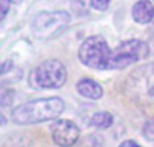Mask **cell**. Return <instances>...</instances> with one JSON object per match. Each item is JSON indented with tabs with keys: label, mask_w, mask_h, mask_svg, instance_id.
Returning <instances> with one entry per match:
<instances>
[{
	"label": "cell",
	"mask_w": 154,
	"mask_h": 147,
	"mask_svg": "<svg viewBox=\"0 0 154 147\" xmlns=\"http://www.w3.org/2000/svg\"><path fill=\"white\" fill-rule=\"evenodd\" d=\"M65 110V104L60 97L31 100L20 104L11 112V120L16 124H38L58 118Z\"/></svg>",
	"instance_id": "6da1fadb"
},
{
	"label": "cell",
	"mask_w": 154,
	"mask_h": 147,
	"mask_svg": "<svg viewBox=\"0 0 154 147\" xmlns=\"http://www.w3.org/2000/svg\"><path fill=\"white\" fill-rule=\"evenodd\" d=\"M111 53L108 43L101 35H92L81 43L79 59L82 65L92 69H109Z\"/></svg>",
	"instance_id": "7a4b0ae2"
},
{
	"label": "cell",
	"mask_w": 154,
	"mask_h": 147,
	"mask_svg": "<svg viewBox=\"0 0 154 147\" xmlns=\"http://www.w3.org/2000/svg\"><path fill=\"white\" fill-rule=\"evenodd\" d=\"M66 68L58 59H46L31 72V85L37 89H58L66 82Z\"/></svg>",
	"instance_id": "3957f363"
},
{
	"label": "cell",
	"mask_w": 154,
	"mask_h": 147,
	"mask_svg": "<svg viewBox=\"0 0 154 147\" xmlns=\"http://www.w3.org/2000/svg\"><path fill=\"white\" fill-rule=\"evenodd\" d=\"M70 15L66 11H45L32 19L31 31L39 39L56 37L69 24Z\"/></svg>",
	"instance_id": "277c9868"
},
{
	"label": "cell",
	"mask_w": 154,
	"mask_h": 147,
	"mask_svg": "<svg viewBox=\"0 0 154 147\" xmlns=\"http://www.w3.org/2000/svg\"><path fill=\"white\" fill-rule=\"evenodd\" d=\"M149 56V46L143 40L130 39L122 42L109 58V69H125Z\"/></svg>",
	"instance_id": "5b68a950"
},
{
	"label": "cell",
	"mask_w": 154,
	"mask_h": 147,
	"mask_svg": "<svg viewBox=\"0 0 154 147\" xmlns=\"http://www.w3.org/2000/svg\"><path fill=\"white\" fill-rule=\"evenodd\" d=\"M50 131L54 143L61 147H70L76 145L80 138V128L76 126V123L68 119L57 120L56 123H53Z\"/></svg>",
	"instance_id": "8992f818"
},
{
	"label": "cell",
	"mask_w": 154,
	"mask_h": 147,
	"mask_svg": "<svg viewBox=\"0 0 154 147\" xmlns=\"http://www.w3.org/2000/svg\"><path fill=\"white\" fill-rule=\"evenodd\" d=\"M133 19L137 23L146 24L150 23L154 18V7L150 0H138L131 10Z\"/></svg>",
	"instance_id": "52a82bcc"
},
{
	"label": "cell",
	"mask_w": 154,
	"mask_h": 147,
	"mask_svg": "<svg viewBox=\"0 0 154 147\" xmlns=\"http://www.w3.org/2000/svg\"><path fill=\"white\" fill-rule=\"evenodd\" d=\"M76 89L82 97L91 100H97L103 96V89L96 81H93L92 78H81L77 82Z\"/></svg>",
	"instance_id": "ba28073f"
},
{
	"label": "cell",
	"mask_w": 154,
	"mask_h": 147,
	"mask_svg": "<svg viewBox=\"0 0 154 147\" xmlns=\"http://www.w3.org/2000/svg\"><path fill=\"white\" fill-rule=\"evenodd\" d=\"M112 122H114V116L107 111H101V112H96L91 118V126L97 130H106L112 126Z\"/></svg>",
	"instance_id": "9c48e42d"
},
{
	"label": "cell",
	"mask_w": 154,
	"mask_h": 147,
	"mask_svg": "<svg viewBox=\"0 0 154 147\" xmlns=\"http://www.w3.org/2000/svg\"><path fill=\"white\" fill-rule=\"evenodd\" d=\"M142 134L147 140H153L154 142V119H150V120H147L145 123Z\"/></svg>",
	"instance_id": "30bf717a"
},
{
	"label": "cell",
	"mask_w": 154,
	"mask_h": 147,
	"mask_svg": "<svg viewBox=\"0 0 154 147\" xmlns=\"http://www.w3.org/2000/svg\"><path fill=\"white\" fill-rule=\"evenodd\" d=\"M109 2H111V0H91V4H92V7L95 8V10L104 11L108 8Z\"/></svg>",
	"instance_id": "8fae6325"
},
{
	"label": "cell",
	"mask_w": 154,
	"mask_h": 147,
	"mask_svg": "<svg viewBox=\"0 0 154 147\" xmlns=\"http://www.w3.org/2000/svg\"><path fill=\"white\" fill-rule=\"evenodd\" d=\"M10 4H11V0H0V5H2V19H4L5 15L8 14Z\"/></svg>",
	"instance_id": "7c38bea8"
},
{
	"label": "cell",
	"mask_w": 154,
	"mask_h": 147,
	"mask_svg": "<svg viewBox=\"0 0 154 147\" xmlns=\"http://www.w3.org/2000/svg\"><path fill=\"white\" fill-rule=\"evenodd\" d=\"M119 147H141L135 140H125Z\"/></svg>",
	"instance_id": "4fadbf2b"
},
{
	"label": "cell",
	"mask_w": 154,
	"mask_h": 147,
	"mask_svg": "<svg viewBox=\"0 0 154 147\" xmlns=\"http://www.w3.org/2000/svg\"><path fill=\"white\" fill-rule=\"evenodd\" d=\"M23 0H11V3H14V4H18V3H22Z\"/></svg>",
	"instance_id": "5bb4252c"
}]
</instances>
